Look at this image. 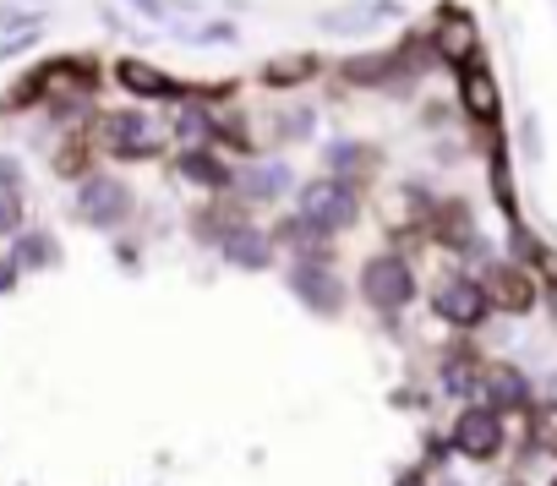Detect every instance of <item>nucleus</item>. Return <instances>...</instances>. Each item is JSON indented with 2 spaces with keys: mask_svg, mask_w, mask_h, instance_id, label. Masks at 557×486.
I'll return each instance as SVG.
<instances>
[{
  "mask_svg": "<svg viewBox=\"0 0 557 486\" xmlns=\"http://www.w3.org/2000/svg\"><path fill=\"white\" fill-rule=\"evenodd\" d=\"M296 219H301L307 229H318V235H339V229H350V224L361 219V197H356L350 180L323 175V180H307V186H301Z\"/></svg>",
  "mask_w": 557,
  "mask_h": 486,
  "instance_id": "f257e3e1",
  "label": "nucleus"
},
{
  "mask_svg": "<svg viewBox=\"0 0 557 486\" xmlns=\"http://www.w3.org/2000/svg\"><path fill=\"white\" fill-rule=\"evenodd\" d=\"M448 453H459L465 464H497L508 453V421L486 404H465L448 426Z\"/></svg>",
  "mask_w": 557,
  "mask_h": 486,
  "instance_id": "f03ea898",
  "label": "nucleus"
},
{
  "mask_svg": "<svg viewBox=\"0 0 557 486\" xmlns=\"http://www.w3.org/2000/svg\"><path fill=\"white\" fill-rule=\"evenodd\" d=\"M361 296H367L372 312L394 317V312H405V307L416 301V269H410L399 252H377V258H367V269H361Z\"/></svg>",
  "mask_w": 557,
  "mask_h": 486,
  "instance_id": "7ed1b4c3",
  "label": "nucleus"
},
{
  "mask_svg": "<svg viewBox=\"0 0 557 486\" xmlns=\"http://www.w3.org/2000/svg\"><path fill=\"white\" fill-rule=\"evenodd\" d=\"M475 404L497 410L503 421H508V415H524V410L535 404V383H530V372L513 366V361H486L481 388H475Z\"/></svg>",
  "mask_w": 557,
  "mask_h": 486,
  "instance_id": "20e7f679",
  "label": "nucleus"
},
{
  "mask_svg": "<svg viewBox=\"0 0 557 486\" xmlns=\"http://www.w3.org/2000/svg\"><path fill=\"white\" fill-rule=\"evenodd\" d=\"M432 312H437V323H448V328H459V334H475V328L492 317V307H486V296H481V285H475L470 274H448V279L432 290Z\"/></svg>",
  "mask_w": 557,
  "mask_h": 486,
  "instance_id": "39448f33",
  "label": "nucleus"
},
{
  "mask_svg": "<svg viewBox=\"0 0 557 486\" xmlns=\"http://www.w3.org/2000/svg\"><path fill=\"white\" fill-rule=\"evenodd\" d=\"M481 285V296H486V307H497V312H530L535 307V296H541V285L530 279V269L524 263H486V274L475 279Z\"/></svg>",
  "mask_w": 557,
  "mask_h": 486,
  "instance_id": "423d86ee",
  "label": "nucleus"
},
{
  "mask_svg": "<svg viewBox=\"0 0 557 486\" xmlns=\"http://www.w3.org/2000/svg\"><path fill=\"white\" fill-rule=\"evenodd\" d=\"M432 55L437 61H454V66H470L481 61V28L465 7H443L437 23H432Z\"/></svg>",
  "mask_w": 557,
  "mask_h": 486,
  "instance_id": "0eeeda50",
  "label": "nucleus"
},
{
  "mask_svg": "<svg viewBox=\"0 0 557 486\" xmlns=\"http://www.w3.org/2000/svg\"><path fill=\"white\" fill-rule=\"evenodd\" d=\"M126 213H132L126 180H115V175H83V186H77V219H83V224L110 229V224H121Z\"/></svg>",
  "mask_w": 557,
  "mask_h": 486,
  "instance_id": "6e6552de",
  "label": "nucleus"
},
{
  "mask_svg": "<svg viewBox=\"0 0 557 486\" xmlns=\"http://www.w3.org/2000/svg\"><path fill=\"white\" fill-rule=\"evenodd\" d=\"M99 148L115 153V159H148V153H159V137H153L143 110H115L99 126Z\"/></svg>",
  "mask_w": 557,
  "mask_h": 486,
  "instance_id": "1a4fd4ad",
  "label": "nucleus"
},
{
  "mask_svg": "<svg viewBox=\"0 0 557 486\" xmlns=\"http://www.w3.org/2000/svg\"><path fill=\"white\" fill-rule=\"evenodd\" d=\"M290 296H296L301 307L323 312V317L345 312V285L323 269V252H312V258H301V263H296V274H290Z\"/></svg>",
  "mask_w": 557,
  "mask_h": 486,
  "instance_id": "9d476101",
  "label": "nucleus"
},
{
  "mask_svg": "<svg viewBox=\"0 0 557 486\" xmlns=\"http://www.w3.org/2000/svg\"><path fill=\"white\" fill-rule=\"evenodd\" d=\"M459 104H465V115H470V121H481V126H492V121H497L503 94H497V77H492L481 61L459 66Z\"/></svg>",
  "mask_w": 557,
  "mask_h": 486,
  "instance_id": "9b49d317",
  "label": "nucleus"
},
{
  "mask_svg": "<svg viewBox=\"0 0 557 486\" xmlns=\"http://www.w3.org/2000/svg\"><path fill=\"white\" fill-rule=\"evenodd\" d=\"M481 372H486V361H481L475 350H448V356L437 361V388H443L448 399H459V404H475Z\"/></svg>",
  "mask_w": 557,
  "mask_h": 486,
  "instance_id": "f8f14e48",
  "label": "nucleus"
},
{
  "mask_svg": "<svg viewBox=\"0 0 557 486\" xmlns=\"http://www.w3.org/2000/svg\"><path fill=\"white\" fill-rule=\"evenodd\" d=\"M219 252L235 263V269H268L273 263V235L268 229H251V224H230L219 235Z\"/></svg>",
  "mask_w": 557,
  "mask_h": 486,
  "instance_id": "ddd939ff",
  "label": "nucleus"
},
{
  "mask_svg": "<svg viewBox=\"0 0 557 486\" xmlns=\"http://www.w3.org/2000/svg\"><path fill=\"white\" fill-rule=\"evenodd\" d=\"M524 453L530 459H557V399H535L524 410Z\"/></svg>",
  "mask_w": 557,
  "mask_h": 486,
  "instance_id": "4468645a",
  "label": "nucleus"
},
{
  "mask_svg": "<svg viewBox=\"0 0 557 486\" xmlns=\"http://www.w3.org/2000/svg\"><path fill=\"white\" fill-rule=\"evenodd\" d=\"M290 186H296L290 164H257V170L240 175V197H246V202H278Z\"/></svg>",
  "mask_w": 557,
  "mask_h": 486,
  "instance_id": "2eb2a0df",
  "label": "nucleus"
},
{
  "mask_svg": "<svg viewBox=\"0 0 557 486\" xmlns=\"http://www.w3.org/2000/svg\"><path fill=\"white\" fill-rule=\"evenodd\" d=\"M115 83L126 88V94H137V99H170V94H181L159 66H148V61H121L115 66Z\"/></svg>",
  "mask_w": 557,
  "mask_h": 486,
  "instance_id": "dca6fc26",
  "label": "nucleus"
},
{
  "mask_svg": "<svg viewBox=\"0 0 557 486\" xmlns=\"http://www.w3.org/2000/svg\"><path fill=\"white\" fill-rule=\"evenodd\" d=\"M61 252H55V240L50 235H23L17 240V269H50Z\"/></svg>",
  "mask_w": 557,
  "mask_h": 486,
  "instance_id": "f3484780",
  "label": "nucleus"
},
{
  "mask_svg": "<svg viewBox=\"0 0 557 486\" xmlns=\"http://www.w3.org/2000/svg\"><path fill=\"white\" fill-rule=\"evenodd\" d=\"M318 72V61L312 55H285V61H278V66H268L262 72V83H273V88H285V83H307Z\"/></svg>",
  "mask_w": 557,
  "mask_h": 486,
  "instance_id": "a211bd4d",
  "label": "nucleus"
},
{
  "mask_svg": "<svg viewBox=\"0 0 557 486\" xmlns=\"http://www.w3.org/2000/svg\"><path fill=\"white\" fill-rule=\"evenodd\" d=\"M181 175H197L208 191L230 180V175H224V164H219V159H208V153H181Z\"/></svg>",
  "mask_w": 557,
  "mask_h": 486,
  "instance_id": "6ab92c4d",
  "label": "nucleus"
},
{
  "mask_svg": "<svg viewBox=\"0 0 557 486\" xmlns=\"http://www.w3.org/2000/svg\"><path fill=\"white\" fill-rule=\"evenodd\" d=\"M23 229V191H0V235Z\"/></svg>",
  "mask_w": 557,
  "mask_h": 486,
  "instance_id": "aec40b11",
  "label": "nucleus"
},
{
  "mask_svg": "<svg viewBox=\"0 0 557 486\" xmlns=\"http://www.w3.org/2000/svg\"><path fill=\"white\" fill-rule=\"evenodd\" d=\"M329 164L334 170H356V164H367V153H361V142H334L329 148Z\"/></svg>",
  "mask_w": 557,
  "mask_h": 486,
  "instance_id": "412c9836",
  "label": "nucleus"
},
{
  "mask_svg": "<svg viewBox=\"0 0 557 486\" xmlns=\"http://www.w3.org/2000/svg\"><path fill=\"white\" fill-rule=\"evenodd\" d=\"M17 274H23L17 258H0V296H12V290H17Z\"/></svg>",
  "mask_w": 557,
  "mask_h": 486,
  "instance_id": "4be33fe9",
  "label": "nucleus"
},
{
  "mask_svg": "<svg viewBox=\"0 0 557 486\" xmlns=\"http://www.w3.org/2000/svg\"><path fill=\"white\" fill-rule=\"evenodd\" d=\"M394 486H432V475H426V470H405Z\"/></svg>",
  "mask_w": 557,
  "mask_h": 486,
  "instance_id": "5701e85b",
  "label": "nucleus"
},
{
  "mask_svg": "<svg viewBox=\"0 0 557 486\" xmlns=\"http://www.w3.org/2000/svg\"><path fill=\"white\" fill-rule=\"evenodd\" d=\"M497 486H530V481H524V475H508V481H497Z\"/></svg>",
  "mask_w": 557,
  "mask_h": 486,
  "instance_id": "b1692460",
  "label": "nucleus"
},
{
  "mask_svg": "<svg viewBox=\"0 0 557 486\" xmlns=\"http://www.w3.org/2000/svg\"><path fill=\"white\" fill-rule=\"evenodd\" d=\"M143 7H148V12H159V0H143Z\"/></svg>",
  "mask_w": 557,
  "mask_h": 486,
  "instance_id": "393cba45",
  "label": "nucleus"
},
{
  "mask_svg": "<svg viewBox=\"0 0 557 486\" xmlns=\"http://www.w3.org/2000/svg\"><path fill=\"white\" fill-rule=\"evenodd\" d=\"M546 486H557V475H552V481H546Z\"/></svg>",
  "mask_w": 557,
  "mask_h": 486,
  "instance_id": "a878e982",
  "label": "nucleus"
}]
</instances>
